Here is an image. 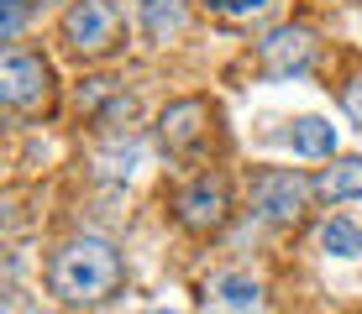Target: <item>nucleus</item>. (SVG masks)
Segmentation results:
<instances>
[{"mask_svg":"<svg viewBox=\"0 0 362 314\" xmlns=\"http://www.w3.org/2000/svg\"><path fill=\"white\" fill-rule=\"evenodd\" d=\"M268 6H273V0H231V11H226V16H236V21H242V16H263Z\"/></svg>","mask_w":362,"mask_h":314,"instance_id":"4468645a","label":"nucleus"},{"mask_svg":"<svg viewBox=\"0 0 362 314\" xmlns=\"http://www.w3.org/2000/svg\"><path fill=\"white\" fill-rule=\"evenodd\" d=\"M42 6H53V0H0V37H6V42H16L27 11H42Z\"/></svg>","mask_w":362,"mask_h":314,"instance_id":"ddd939ff","label":"nucleus"},{"mask_svg":"<svg viewBox=\"0 0 362 314\" xmlns=\"http://www.w3.org/2000/svg\"><path fill=\"white\" fill-rule=\"evenodd\" d=\"M121 278H127L121 251L105 236H74L47 262V288L64 304H100V298H110L121 288Z\"/></svg>","mask_w":362,"mask_h":314,"instance_id":"f257e3e1","label":"nucleus"},{"mask_svg":"<svg viewBox=\"0 0 362 314\" xmlns=\"http://www.w3.org/2000/svg\"><path fill=\"white\" fill-rule=\"evenodd\" d=\"M136 21L153 42H168V37L184 32L189 16H184V0H136Z\"/></svg>","mask_w":362,"mask_h":314,"instance_id":"1a4fd4ad","label":"nucleus"},{"mask_svg":"<svg viewBox=\"0 0 362 314\" xmlns=\"http://www.w3.org/2000/svg\"><path fill=\"white\" fill-rule=\"evenodd\" d=\"M310 205V183L294 168H263L252 179V210L268 225H294Z\"/></svg>","mask_w":362,"mask_h":314,"instance_id":"20e7f679","label":"nucleus"},{"mask_svg":"<svg viewBox=\"0 0 362 314\" xmlns=\"http://www.w3.org/2000/svg\"><path fill=\"white\" fill-rule=\"evenodd\" d=\"M205 121H210L205 99H179V105L163 110V121H158V136H163L168 152H189V147L199 142V131H205Z\"/></svg>","mask_w":362,"mask_h":314,"instance_id":"6e6552de","label":"nucleus"},{"mask_svg":"<svg viewBox=\"0 0 362 314\" xmlns=\"http://www.w3.org/2000/svg\"><path fill=\"white\" fill-rule=\"evenodd\" d=\"M47 90H53L47 63L37 53H27V47H11L6 63H0V99L11 110H21V116H32V110L47 105Z\"/></svg>","mask_w":362,"mask_h":314,"instance_id":"7ed1b4c3","label":"nucleus"},{"mask_svg":"<svg viewBox=\"0 0 362 314\" xmlns=\"http://www.w3.org/2000/svg\"><path fill=\"white\" fill-rule=\"evenodd\" d=\"M346 110H352V116H357V126H362V79L352 84V90H346Z\"/></svg>","mask_w":362,"mask_h":314,"instance_id":"2eb2a0df","label":"nucleus"},{"mask_svg":"<svg viewBox=\"0 0 362 314\" xmlns=\"http://www.w3.org/2000/svg\"><path fill=\"white\" fill-rule=\"evenodd\" d=\"M315 188L326 199H362V157H341L336 168H326L315 179Z\"/></svg>","mask_w":362,"mask_h":314,"instance_id":"9b49d317","label":"nucleus"},{"mask_svg":"<svg viewBox=\"0 0 362 314\" xmlns=\"http://www.w3.org/2000/svg\"><path fill=\"white\" fill-rule=\"evenodd\" d=\"M210 6H216V11H231V0H210Z\"/></svg>","mask_w":362,"mask_h":314,"instance_id":"dca6fc26","label":"nucleus"},{"mask_svg":"<svg viewBox=\"0 0 362 314\" xmlns=\"http://www.w3.org/2000/svg\"><path fill=\"white\" fill-rule=\"evenodd\" d=\"M179 220L189 225V231H216V225L226 220V183L210 179V173H199L194 183H184V194H179Z\"/></svg>","mask_w":362,"mask_h":314,"instance_id":"423d86ee","label":"nucleus"},{"mask_svg":"<svg viewBox=\"0 0 362 314\" xmlns=\"http://www.w3.org/2000/svg\"><path fill=\"white\" fill-rule=\"evenodd\" d=\"M289 147H294V157H331L336 152V126L320 121V116H299L289 126Z\"/></svg>","mask_w":362,"mask_h":314,"instance_id":"9d476101","label":"nucleus"},{"mask_svg":"<svg viewBox=\"0 0 362 314\" xmlns=\"http://www.w3.org/2000/svg\"><path fill=\"white\" fill-rule=\"evenodd\" d=\"M320 246H326V257H357L362 251V225L346 220V215H331L326 225H320Z\"/></svg>","mask_w":362,"mask_h":314,"instance_id":"f8f14e48","label":"nucleus"},{"mask_svg":"<svg viewBox=\"0 0 362 314\" xmlns=\"http://www.w3.org/2000/svg\"><path fill=\"white\" fill-rule=\"evenodd\" d=\"M205 314H263V283L247 272H221L205 288Z\"/></svg>","mask_w":362,"mask_h":314,"instance_id":"0eeeda50","label":"nucleus"},{"mask_svg":"<svg viewBox=\"0 0 362 314\" xmlns=\"http://www.w3.org/2000/svg\"><path fill=\"white\" fill-rule=\"evenodd\" d=\"M257 63H263L268 79H299V73L315 68V37L305 27H279L257 42Z\"/></svg>","mask_w":362,"mask_h":314,"instance_id":"39448f33","label":"nucleus"},{"mask_svg":"<svg viewBox=\"0 0 362 314\" xmlns=\"http://www.w3.org/2000/svg\"><path fill=\"white\" fill-rule=\"evenodd\" d=\"M121 37V16L110 0H74V6L64 11V42L74 47V53L84 58H100L110 53Z\"/></svg>","mask_w":362,"mask_h":314,"instance_id":"f03ea898","label":"nucleus"}]
</instances>
